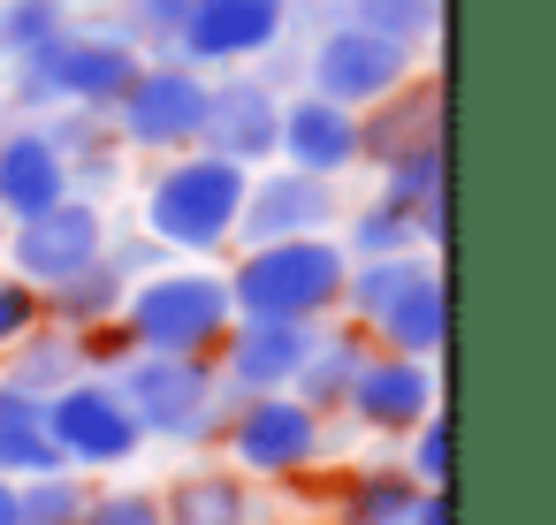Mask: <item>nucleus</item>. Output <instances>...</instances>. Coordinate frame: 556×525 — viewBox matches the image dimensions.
<instances>
[{
	"label": "nucleus",
	"mask_w": 556,
	"mask_h": 525,
	"mask_svg": "<svg viewBox=\"0 0 556 525\" xmlns=\"http://www.w3.org/2000/svg\"><path fill=\"white\" fill-rule=\"evenodd\" d=\"M47 434H54V457L70 472H123L146 449V426L130 419V404L115 396L108 373H77L70 388H54L47 396Z\"/></svg>",
	"instance_id": "obj_8"
},
{
	"label": "nucleus",
	"mask_w": 556,
	"mask_h": 525,
	"mask_svg": "<svg viewBox=\"0 0 556 525\" xmlns=\"http://www.w3.org/2000/svg\"><path fill=\"white\" fill-rule=\"evenodd\" d=\"M214 441L229 449V464L244 479H298V472L320 464L328 419L313 404H298L290 388H275V396H229V419H222Z\"/></svg>",
	"instance_id": "obj_6"
},
{
	"label": "nucleus",
	"mask_w": 556,
	"mask_h": 525,
	"mask_svg": "<svg viewBox=\"0 0 556 525\" xmlns=\"http://www.w3.org/2000/svg\"><path fill=\"white\" fill-rule=\"evenodd\" d=\"M199 115H206V69H191V62H176V54H146V69H138V77L123 85V100L108 107L123 153H153V161L199 145Z\"/></svg>",
	"instance_id": "obj_7"
},
{
	"label": "nucleus",
	"mask_w": 556,
	"mask_h": 525,
	"mask_svg": "<svg viewBox=\"0 0 556 525\" xmlns=\"http://www.w3.org/2000/svg\"><path fill=\"white\" fill-rule=\"evenodd\" d=\"M343 221V199L328 176H305L290 161H267L244 176V206H237V252L244 244H282V236H328Z\"/></svg>",
	"instance_id": "obj_11"
},
{
	"label": "nucleus",
	"mask_w": 556,
	"mask_h": 525,
	"mask_svg": "<svg viewBox=\"0 0 556 525\" xmlns=\"http://www.w3.org/2000/svg\"><path fill=\"white\" fill-rule=\"evenodd\" d=\"M47 297V320L54 328H70V335H85V328H108V320H123V297H130V274L100 252L92 267H77V274H62L54 290H39Z\"/></svg>",
	"instance_id": "obj_23"
},
{
	"label": "nucleus",
	"mask_w": 556,
	"mask_h": 525,
	"mask_svg": "<svg viewBox=\"0 0 556 525\" xmlns=\"http://www.w3.org/2000/svg\"><path fill=\"white\" fill-rule=\"evenodd\" d=\"M77 24L70 0H0V62H24Z\"/></svg>",
	"instance_id": "obj_26"
},
{
	"label": "nucleus",
	"mask_w": 556,
	"mask_h": 525,
	"mask_svg": "<svg viewBox=\"0 0 556 525\" xmlns=\"http://www.w3.org/2000/svg\"><path fill=\"white\" fill-rule=\"evenodd\" d=\"M366 350H374V335L358 328V320H313V343H305V358H298V373H290V396L298 404H313L320 419H336L343 411V396H351V381H358V366H366Z\"/></svg>",
	"instance_id": "obj_18"
},
{
	"label": "nucleus",
	"mask_w": 556,
	"mask_h": 525,
	"mask_svg": "<svg viewBox=\"0 0 556 525\" xmlns=\"http://www.w3.org/2000/svg\"><path fill=\"white\" fill-rule=\"evenodd\" d=\"M0 525H16V479L0 472Z\"/></svg>",
	"instance_id": "obj_36"
},
{
	"label": "nucleus",
	"mask_w": 556,
	"mask_h": 525,
	"mask_svg": "<svg viewBox=\"0 0 556 525\" xmlns=\"http://www.w3.org/2000/svg\"><path fill=\"white\" fill-rule=\"evenodd\" d=\"M108 252V214H100V199H54V206H39V214H24V221H9V274H24L31 290H54L62 274H77V267H92Z\"/></svg>",
	"instance_id": "obj_12"
},
{
	"label": "nucleus",
	"mask_w": 556,
	"mask_h": 525,
	"mask_svg": "<svg viewBox=\"0 0 556 525\" xmlns=\"http://www.w3.org/2000/svg\"><path fill=\"white\" fill-rule=\"evenodd\" d=\"M412 525H450V487H419V502H412Z\"/></svg>",
	"instance_id": "obj_35"
},
{
	"label": "nucleus",
	"mask_w": 556,
	"mask_h": 525,
	"mask_svg": "<svg viewBox=\"0 0 556 525\" xmlns=\"http://www.w3.org/2000/svg\"><path fill=\"white\" fill-rule=\"evenodd\" d=\"M176 24H184V0H115V31L138 54H168Z\"/></svg>",
	"instance_id": "obj_31"
},
{
	"label": "nucleus",
	"mask_w": 556,
	"mask_h": 525,
	"mask_svg": "<svg viewBox=\"0 0 556 525\" xmlns=\"http://www.w3.org/2000/svg\"><path fill=\"white\" fill-rule=\"evenodd\" d=\"M161 525H267V502L237 464H191L161 487Z\"/></svg>",
	"instance_id": "obj_20"
},
{
	"label": "nucleus",
	"mask_w": 556,
	"mask_h": 525,
	"mask_svg": "<svg viewBox=\"0 0 556 525\" xmlns=\"http://www.w3.org/2000/svg\"><path fill=\"white\" fill-rule=\"evenodd\" d=\"M343 411H351L366 434H412V426L434 411V366L374 343L366 366H358V381H351V396H343Z\"/></svg>",
	"instance_id": "obj_16"
},
{
	"label": "nucleus",
	"mask_w": 556,
	"mask_h": 525,
	"mask_svg": "<svg viewBox=\"0 0 556 525\" xmlns=\"http://www.w3.org/2000/svg\"><path fill=\"white\" fill-rule=\"evenodd\" d=\"M54 199H70V161L54 153V138L39 123H9L0 130V214L24 221Z\"/></svg>",
	"instance_id": "obj_19"
},
{
	"label": "nucleus",
	"mask_w": 556,
	"mask_h": 525,
	"mask_svg": "<svg viewBox=\"0 0 556 525\" xmlns=\"http://www.w3.org/2000/svg\"><path fill=\"white\" fill-rule=\"evenodd\" d=\"M244 176H252V168H237V161H222V153H206V145L168 153V161L146 176V199H138L146 236H153L161 252H176V259H214V252H229L237 206H244Z\"/></svg>",
	"instance_id": "obj_1"
},
{
	"label": "nucleus",
	"mask_w": 556,
	"mask_h": 525,
	"mask_svg": "<svg viewBox=\"0 0 556 525\" xmlns=\"http://www.w3.org/2000/svg\"><path fill=\"white\" fill-rule=\"evenodd\" d=\"M336 229H343L336 244H343L351 259H381V252H419V229H412V214H396V206H381V199H374V206H358V214H343Z\"/></svg>",
	"instance_id": "obj_30"
},
{
	"label": "nucleus",
	"mask_w": 556,
	"mask_h": 525,
	"mask_svg": "<svg viewBox=\"0 0 556 525\" xmlns=\"http://www.w3.org/2000/svg\"><path fill=\"white\" fill-rule=\"evenodd\" d=\"M290 31V0H184V24L168 39L176 62L191 69H252L260 54H275Z\"/></svg>",
	"instance_id": "obj_10"
},
{
	"label": "nucleus",
	"mask_w": 556,
	"mask_h": 525,
	"mask_svg": "<svg viewBox=\"0 0 556 525\" xmlns=\"http://www.w3.org/2000/svg\"><path fill=\"white\" fill-rule=\"evenodd\" d=\"M0 358H9V366H0V381L24 388V396H54V388H70L77 373H92V366H85V343H77L70 328H54V320H39L31 335H16Z\"/></svg>",
	"instance_id": "obj_22"
},
{
	"label": "nucleus",
	"mask_w": 556,
	"mask_h": 525,
	"mask_svg": "<svg viewBox=\"0 0 556 525\" xmlns=\"http://www.w3.org/2000/svg\"><path fill=\"white\" fill-rule=\"evenodd\" d=\"M419 69V47L404 39H381L351 16H328V31L305 47V92L320 100H343V107H374L389 85H404Z\"/></svg>",
	"instance_id": "obj_9"
},
{
	"label": "nucleus",
	"mask_w": 556,
	"mask_h": 525,
	"mask_svg": "<svg viewBox=\"0 0 556 525\" xmlns=\"http://www.w3.org/2000/svg\"><path fill=\"white\" fill-rule=\"evenodd\" d=\"M275 123H282V92L260 69H214L206 77V115H199V145L237 161V168H267L275 161Z\"/></svg>",
	"instance_id": "obj_13"
},
{
	"label": "nucleus",
	"mask_w": 556,
	"mask_h": 525,
	"mask_svg": "<svg viewBox=\"0 0 556 525\" xmlns=\"http://www.w3.org/2000/svg\"><path fill=\"white\" fill-rule=\"evenodd\" d=\"M115 396L130 404V419L146 426V441H214L229 419V388L214 373V358H184V350H130L115 373Z\"/></svg>",
	"instance_id": "obj_5"
},
{
	"label": "nucleus",
	"mask_w": 556,
	"mask_h": 525,
	"mask_svg": "<svg viewBox=\"0 0 556 525\" xmlns=\"http://www.w3.org/2000/svg\"><path fill=\"white\" fill-rule=\"evenodd\" d=\"M381 176V206H396V214H419L427 199H442L450 191V161H442V145H427V153H404V161H389V168H374Z\"/></svg>",
	"instance_id": "obj_28"
},
{
	"label": "nucleus",
	"mask_w": 556,
	"mask_h": 525,
	"mask_svg": "<svg viewBox=\"0 0 556 525\" xmlns=\"http://www.w3.org/2000/svg\"><path fill=\"white\" fill-rule=\"evenodd\" d=\"M305 343H313L305 320H244L237 312L229 335L214 343V373H222L229 396H275V388H290Z\"/></svg>",
	"instance_id": "obj_15"
},
{
	"label": "nucleus",
	"mask_w": 556,
	"mask_h": 525,
	"mask_svg": "<svg viewBox=\"0 0 556 525\" xmlns=\"http://www.w3.org/2000/svg\"><path fill=\"white\" fill-rule=\"evenodd\" d=\"M54 434H47V396H24L0 381V472L9 479H31V472H54Z\"/></svg>",
	"instance_id": "obj_24"
},
{
	"label": "nucleus",
	"mask_w": 556,
	"mask_h": 525,
	"mask_svg": "<svg viewBox=\"0 0 556 525\" xmlns=\"http://www.w3.org/2000/svg\"><path fill=\"white\" fill-rule=\"evenodd\" d=\"M366 335L381 343V350H404V358H442V343H450V282H442V267H427L412 290H396L374 320H366Z\"/></svg>",
	"instance_id": "obj_21"
},
{
	"label": "nucleus",
	"mask_w": 556,
	"mask_h": 525,
	"mask_svg": "<svg viewBox=\"0 0 556 525\" xmlns=\"http://www.w3.org/2000/svg\"><path fill=\"white\" fill-rule=\"evenodd\" d=\"M336 16L381 31V39H404V47H427L442 31V0H336Z\"/></svg>",
	"instance_id": "obj_27"
},
{
	"label": "nucleus",
	"mask_w": 556,
	"mask_h": 525,
	"mask_svg": "<svg viewBox=\"0 0 556 525\" xmlns=\"http://www.w3.org/2000/svg\"><path fill=\"white\" fill-rule=\"evenodd\" d=\"M412 441V457H404V472L419 479V487H450V419H442V404L404 434Z\"/></svg>",
	"instance_id": "obj_33"
},
{
	"label": "nucleus",
	"mask_w": 556,
	"mask_h": 525,
	"mask_svg": "<svg viewBox=\"0 0 556 525\" xmlns=\"http://www.w3.org/2000/svg\"><path fill=\"white\" fill-rule=\"evenodd\" d=\"M412 502H419V479L404 464H374L336 487V525H412Z\"/></svg>",
	"instance_id": "obj_25"
},
{
	"label": "nucleus",
	"mask_w": 556,
	"mask_h": 525,
	"mask_svg": "<svg viewBox=\"0 0 556 525\" xmlns=\"http://www.w3.org/2000/svg\"><path fill=\"white\" fill-rule=\"evenodd\" d=\"M85 495H92V487H85L70 464L31 472V479H16V525H77Z\"/></svg>",
	"instance_id": "obj_29"
},
{
	"label": "nucleus",
	"mask_w": 556,
	"mask_h": 525,
	"mask_svg": "<svg viewBox=\"0 0 556 525\" xmlns=\"http://www.w3.org/2000/svg\"><path fill=\"white\" fill-rule=\"evenodd\" d=\"M237 320V297H229V274L206 267V259H176V267H153L130 282L123 297V335L138 350H184V358H214V343L229 335Z\"/></svg>",
	"instance_id": "obj_4"
},
{
	"label": "nucleus",
	"mask_w": 556,
	"mask_h": 525,
	"mask_svg": "<svg viewBox=\"0 0 556 525\" xmlns=\"http://www.w3.org/2000/svg\"><path fill=\"white\" fill-rule=\"evenodd\" d=\"M275 161L305 168V176H351L358 168V107L343 100H320V92H298L282 100V123H275Z\"/></svg>",
	"instance_id": "obj_17"
},
{
	"label": "nucleus",
	"mask_w": 556,
	"mask_h": 525,
	"mask_svg": "<svg viewBox=\"0 0 556 525\" xmlns=\"http://www.w3.org/2000/svg\"><path fill=\"white\" fill-rule=\"evenodd\" d=\"M442 145V77H404L374 107H358V168H389L404 153Z\"/></svg>",
	"instance_id": "obj_14"
},
{
	"label": "nucleus",
	"mask_w": 556,
	"mask_h": 525,
	"mask_svg": "<svg viewBox=\"0 0 556 525\" xmlns=\"http://www.w3.org/2000/svg\"><path fill=\"white\" fill-rule=\"evenodd\" d=\"M77 525H161V495L153 487H92Z\"/></svg>",
	"instance_id": "obj_32"
},
{
	"label": "nucleus",
	"mask_w": 556,
	"mask_h": 525,
	"mask_svg": "<svg viewBox=\"0 0 556 525\" xmlns=\"http://www.w3.org/2000/svg\"><path fill=\"white\" fill-rule=\"evenodd\" d=\"M47 320V297L24 282V274H9V267H0V350H9L16 335H31Z\"/></svg>",
	"instance_id": "obj_34"
},
{
	"label": "nucleus",
	"mask_w": 556,
	"mask_h": 525,
	"mask_svg": "<svg viewBox=\"0 0 556 525\" xmlns=\"http://www.w3.org/2000/svg\"><path fill=\"white\" fill-rule=\"evenodd\" d=\"M138 69H146V54L115 24H70L39 54L9 62V100L24 115H47V107H115Z\"/></svg>",
	"instance_id": "obj_2"
},
{
	"label": "nucleus",
	"mask_w": 556,
	"mask_h": 525,
	"mask_svg": "<svg viewBox=\"0 0 556 525\" xmlns=\"http://www.w3.org/2000/svg\"><path fill=\"white\" fill-rule=\"evenodd\" d=\"M343 274L351 252L328 236H282V244H244V259L229 267V297L244 320H328L343 312Z\"/></svg>",
	"instance_id": "obj_3"
}]
</instances>
